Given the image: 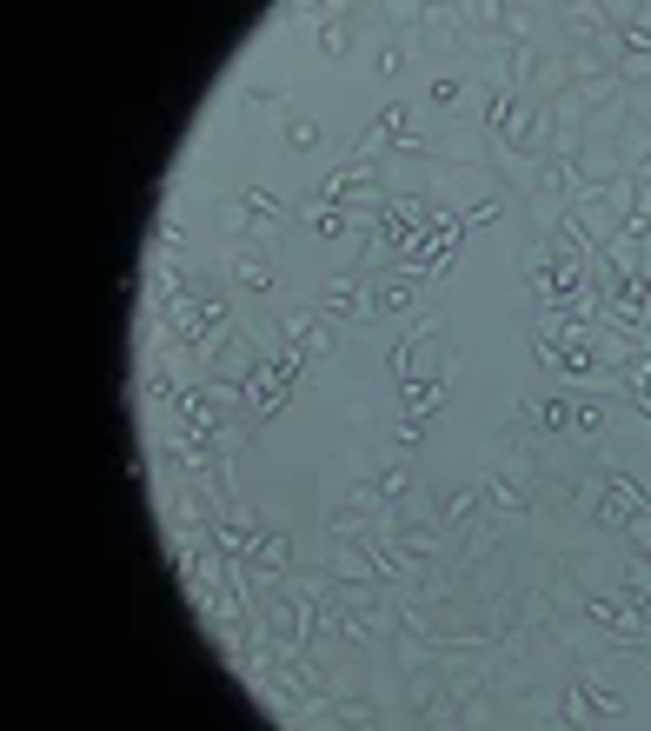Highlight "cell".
<instances>
[{
    "label": "cell",
    "mask_w": 651,
    "mask_h": 731,
    "mask_svg": "<svg viewBox=\"0 0 651 731\" xmlns=\"http://www.w3.org/2000/svg\"><path fill=\"white\" fill-rule=\"evenodd\" d=\"M280 333L306 359H333V319H319V313H280Z\"/></svg>",
    "instance_id": "1"
},
{
    "label": "cell",
    "mask_w": 651,
    "mask_h": 731,
    "mask_svg": "<svg viewBox=\"0 0 651 731\" xmlns=\"http://www.w3.org/2000/svg\"><path fill=\"white\" fill-rule=\"evenodd\" d=\"M519 420H525V433H538V439H558V433H572V399H558V392H545V399H525V405H519Z\"/></svg>",
    "instance_id": "2"
},
{
    "label": "cell",
    "mask_w": 651,
    "mask_h": 731,
    "mask_svg": "<svg viewBox=\"0 0 651 731\" xmlns=\"http://www.w3.org/2000/svg\"><path fill=\"white\" fill-rule=\"evenodd\" d=\"M286 565H293V539L280 526H260L253 532V552H247V573L253 579H273V573H286Z\"/></svg>",
    "instance_id": "3"
},
{
    "label": "cell",
    "mask_w": 651,
    "mask_h": 731,
    "mask_svg": "<svg viewBox=\"0 0 651 731\" xmlns=\"http://www.w3.org/2000/svg\"><path fill=\"white\" fill-rule=\"evenodd\" d=\"M478 506H485V479H478V485H459V493H446L439 512H433V526H439V532H459Z\"/></svg>",
    "instance_id": "4"
},
{
    "label": "cell",
    "mask_w": 651,
    "mask_h": 731,
    "mask_svg": "<svg viewBox=\"0 0 651 731\" xmlns=\"http://www.w3.org/2000/svg\"><path fill=\"white\" fill-rule=\"evenodd\" d=\"M299 220L312 226V239H346V233H353V213H346V207H319V200H312V207H299Z\"/></svg>",
    "instance_id": "5"
},
{
    "label": "cell",
    "mask_w": 651,
    "mask_h": 731,
    "mask_svg": "<svg viewBox=\"0 0 651 731\" xmlns=\"http://www.w3.org/2000/svg\"><path fill=\"white\" fill-rule=\"evenodd\" d=\"M239 207H247V220H253V226H280V220L293 213V207H286L280 193H267V187H247V193H239Z\"/></svg>",
    "instance_id": "6"
},
{
    "label": "cell",
    "mask_w": 651,
    "mask_h": 731,
    "mask_svg": "<svg viewBox=\"0 0 651 731\" xmlns=\"http://www.w3.org/2000/svg\"><path fill=\"white\" fill-rule=\"evenodd\" d=\"M233 273H239V286H247V293H273V286H280V273H273L260 254H239V267H233Z\"/></svg>",
    "instance_id": "7"
},
{
    "label": "cell",
    "mask_w": 651,
    "mask_h": 731,
    "mask_svg": "<svg viewBox=\"0 0 651 731\" xmlns=\"http://www.w3.org/2000/svg\"><path fill=\"white\" fill-rule=\"evenodd\" d=\"M605 426H612L605 399H585V405H572V433H579V439H605Z\"/></svg>",
    "instance_id": "8"
},
{
    "label": "cell",
    "mask_w": 651,
    "mask_h": 731,
    "mask_svg": "<svg viewBox=\"0 0 651 731\" xmlns=\"http://www.w3.org/2000/svg\"><path fill=\"white\" fill-rule=\"evenodd\" d=\"M459 220H465V233H472V226H485V220L499 226V220H506V200H499V193H478V200H472V207H465Z\"/></svg>",
    "instance_id": "9"
},
{
    "label": "cell",
    "mask_w": 651,
    "mask_h": 731,
    "mask_svg": "<svg viewBox=\"0 0 651 731\" xmlns=\"http://www.w3.org/2000/svg\"><path fill=\"white\" fill-rule=\"evenodd\" d=\"M459 94H465V80H459V73H446V80H433V87H426V101H433V107H459Z\"/></svg>",
    "instance_id": "10"
},
{
    "label": "cell",
    "mask_w": 651,
    "mask_h": 731,
    "mask_svg": "<svg viewBox=\"0 0 651 731\" xmlns=\"http://www.w3.org/2000/svg\"><path fill=\"white\" fill-rule=\"evenodd\" d=\"M405 60H413L405 47H379V54H372V73H379V80H392V73H405Z\"/></svg>",
    "instance_id": "11"
},
{
    "label": "cell",
    "mask_w": 651,
    "mask_h": 731,
    "mask_svg": "<svg viewBox=\"0 0 651 731\" xmlns=\"http://www.w3.org/2000/svg\"><path fill=\"white\" fill-rule=\"evenodd\" d=\"M286 146H299V153L319 146V120H293V127H286Z\"/></svg>",
    "instance_id": "12"
}]
</instances>
